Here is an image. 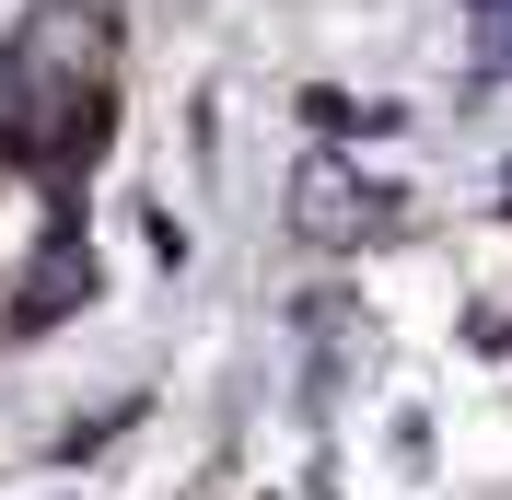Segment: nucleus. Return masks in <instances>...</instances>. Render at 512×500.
<instances>
[{
	"instance_id": "obj_1",
	"label": "nucleus",
	"mask_w": 512,
	"mask_h": 500,
	"mask_svg": "<svg viewBox=\"0 0 512 500\" xmlns=\"http://www.w3.org/2000/svg\"><path fill=\"white\" fill-rule=\"evenodd\" d=\"M291 221H303L315 245H361V233H373V221H384V198L361 187V175H350V163H338V152H315V163H303V175H291Z\"/></svg>"
},
{
	"instance_id": "obj_2",
	"label": "nucleus",
	"mask_w": 512,
	"mask_h": 500,
	"mask_svg": "<svg viewBox=\"0 0 512 500\" xmlns=\"http://www.w3.org/2000/svg\"><path fill=\"white\" fill-rule=\"evenodd\" d=\"M478 70H512V12H489V47H478Z\"/></svg>"
},
{
	"instance_id": "obj_3",
	"label": "nucleus",
	"mask_w": 512,
	"mask_h": 500,
	"mask_svg": "<svg viewBox=\"0 0 512 500\" xmlns=\"http://www.w3.org/2000/svg\"><path fill=\"white\" fill-rule=\"evenodd\" d=\"M478 12H512V0H478Z\"/></svg>"
}]
</instances>
